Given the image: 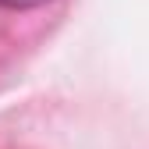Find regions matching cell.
Segmentation results:
<instances>
[{"label":"cell","mask_w":149,"mask_h":149,"mask_svg":"<svg viewBox=\"0 0 149 149\" xmlns=\"http://www.w3.org/2000/svg\"><path fill=\"white\" fill-rule=\"evenodd\" d=\"M39 4H46V0H0V7H11V11H29Z\"/></svg>","instance_id":"cell-1"}]
</instances>
